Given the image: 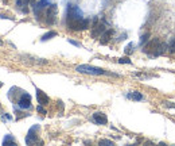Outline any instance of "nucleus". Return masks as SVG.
I'll return each mask as SVG.
<instances>
[{
    "mask_svg": "<svg viewBox=\"0 0 175 146\" xmlns=\"http://www.w3.org/2000/svg\"><path fill=\"white\" fill-rule=\"evenodd\" d=\"M84 15H82V11L80 10V7L74 4H69L67 5V27L69 29H73V26L80 22L81 19H84Z\"/></svg>",
    "mask_w": 175,
    "mask_h": 146,
    "instance_id": "f257e3e1",
    "label": "nucleus"
},
{
    "mask_svg": "<svg viewBox=\"0 0 175 146\" xmlns=\"http://www.w3.org/2000/svg\"><path fill=\"white\" fill-rule=\"evenodd\" d=\"M76 70L78 73H84V74H93V76H101V74H112L107 72L105 69H101V68H97V66H92V65H78L76 68Z\"/></svg>",
    "mask_w": 175,
    "mask_h": 146,
    "instance_id": "f03ea898",
    "label": "nucleus"
},
{
    "mask_svg": "<svg viewBox=\"0 0 175 146\" xmlns=\"http://www.w3.org/2000/svg\"><path fill=\"white\" fill-rule=\"evenodd\" d=\"M159 46H160V42H159V39H158V38H154V39H151V41L147 43L143 50H144V53H149V54H151V53H154V54H155Z\"/></svg>",
    "mask_w": 175,
    "mask_h": 146,
    "instance_id": "7ed1b4c3",
    "label": "nucleus"
},
{
    "mask_svg": "<svg viewBox=\"0 0 175 146\" xmlns=\"http://www.w3.org/2000/svg\"><path fill=\"white\" fill-rule=\"evenodd\" d=\"M105 31V27H104V23H98L97 18L94 19V22H93V30H92V37L93 38H97V37H100L102 33Z\"/></svg>",
    "mask_w": 175,
    "mask_h": 146,
    "instance_id": "20e7f679",
    "label": "nucleus"
},
{
    "mask_svg": "<svg viewBox=\"0 0 175 146\" xmlns=\"http://www.w3.org/2000/svg\"><path fill=\"white\" fill-rule=\"evenodd\" d=\"M18 105H19L20 108H23V110L30 108L31 107V96L29 94H23L22 98L19 99V101H18Z\"/></svg>",
    "mask_w": 175,
    "mask_h": 146,
    "instance_id": "39448f33",
    "label": "nucleus"
},
{
    "mask_svg": "<svg viewBox=\"0 0 175 146\" xmlns=\"http://www.w3.org/2000/svg\"><path fill=\"white\" fill-rule=\"evenodd\" d=\"M36 130H39V126H34V127H31V129L29 130L27 137H26V144L27 145H31V144H34V142L36 141V135H35Z\"/></svg>",
    "mask_w": 175,
    "mask_h": 146,
    "instance_id": "423d86ee",
    "label": "nucleus"
},
{
    "mask_svg": "<svg viewBox=\"0 0 175 146\" xmlns=\"http://www.w3.org/2000/svg\"><path fill=\"white\" fill-rule=\"evenodd\" d=\"M92 119H93V122H94L96 125H105V123L108 122L107 115L102 114V112H94Z\"/></svg>",
    "mask_w": 175,
    "mask_h": 146,
    "instance_id": "0eeeda50",
    "label": "nucleus"
},
{
    "mask_svg": "<svg viewBox=\"0 0 175 146\" xmlns=\"http://www.w3.org/2000/svg\"><path fill=\"white\" fill-rule=\"evenodd\" d=\"M55 15H57V5H55V4H50L49 5V10H47V23H54Z\"/></svg>",
    "mask_w": 175,
    "mask_h": 146,
    "instance_id": "6e6552de",
    "label": "nucleus"
},
{
    "mask_svg": "<svg viewBox=\"0 0 175 146\" xmlns=\"http://www.w3.org/2000/svg\"><path fill=\"white\" fill-rule=\"evenodd\" d=\"M36 99H38V103L42 104V105L49 104V101H50L49 96L46 95L43 91H40V89H36Z\"/></svg>",
    "mask_w": 175,
    "mask_h": 146,
    "instance_id": "1a4fd4ad",
    "label": "nucleus"
},
{
    "mask_svg": "<svg viewBox=\"0 0 175 146\" xmlns=\"http://www.w3.org/2000/svg\"><path fill=\"white\" fill-rule=\"evenodd\" d=\"M112 35H113V30H107V31H104V33H102V35H101V39H100V43H101V45L108 43L109 41H111Z\"/></svg>",
    "mask_w": 175,
    "mask_h": 146,
    "instance_id": "9d476101",
    "label": "nucleus"
},
{
    "mask_svg": "<svg viewBox=\"0 0 175 146\" xmlns=\"http://www.w3.org/2000/svg\"><path fill=\"white\" fill-rule=\"evenodd\" d=\"M128 98L129 99H133V100H143V95L139 94V92H131L129 95H128Z\"/></svg>",
    "mask_w": 175,
    "mask_h": 146,
    "instance_id": "9b49d317",
    "label": "nucleus"
},
{
    "mask_svg": "<svg viewBox=\"0 0 175 146\" xmlns=\"http://www.w3.org/2000/svg\"><path fill=\"white\" fill-rule=\"evenodd\" d=\"M3 145H16V142H15V139L11 135H7L3 139Z\"/></svg>",
    "mask_w": 175,
    "mask_h": 146,
    "instance_id": "f8f14e48",
    "label": "nucleus"
},
{
    "mask_svg": "<svg viewBox=\"0 0 175 146\" xmlns=\"http://www.w3.org/2000/svg\"><path fill=\"white\" fill-rule=\"evenodd\" d=\"M53 37H57V33L55 31H50V33H47V34H45V35L42 37V38H40V41H47V39H51Z\"/></svg>",
    "mask_w": 175,
    "mask_h": 146,
    "instance_id": "ddd939ff",
    "label": "nucleus"
},
{
    "mask_svg": "<svg viewBox=\"0 0 175 146\" xmlns=\"http://www.w3.org/2000/svg\"><path fill=\"white\" fill-rule=\"evenodd\" d=\"M46 5H50V0H39V3L36 4L35 8H43Z\"/></svg>",
    "mask_w": 175,
    "mask_h": 146,
    "instance_id": "4468645a",
    "label": "nucleus"
},
{
    "mask_svg": "<svg viewBox=\"0 0 175 146\" xmlns=\"http://www.w3.org/2000/svg\"><path fill=\"white\" fill-rule=\"evenodd\" d=\"M168 52L175 53V37L170 41V43H168Z\"/></svg>",
    "mask_w": 175,
    "mask_h": 146,
    "instance_id": "2eb2a0df",
    "label": "nucleus"
},
{
    "mask_svg": "<svg viewBox=\"0 0 175 146\" xmlns=\"http://www.w3.org/2000/svg\"><path fill=\"white\" fill-rule=\"evenodd\" d=\"M29 3H30L29 0H16V5H18V7H20V8H23L24 5H27Z\"/></svg>",
    "mask_w": 175,
    "mask_h": 146,
    "instance_id": "dca6fc26",
    "label": "nucleus"
},
{
    "mask_svg": "<svg viewBox=\"0 0 175 146\" xmlns=\"http://www.w3.org/2000/svg\"><path fill=\"white\" fill-rule=\"evenodd\" d=\"M118 62H120V64H132V61H131L128 57H123V58L118 60Z\"/></svg>",
    "mask_w": 175,
    "mask_h": 146,
    "instance_id": "f3484780",
    "label": "nucleus"
},
{
    "mask_svg": "<svg viewBox=\"0 0 175 146\" xmlns=\"http://www.w3.org/2000/svg\"><path fill=\"white\" fill-rule=\"evenodd\" d=\"M132 48H133V43H129V45L127 46V48H125V53H127V54H131V53L133 52Z\"/></svg>",
    "mask_w": 175,
    "mask_h": 146,
    "instance_id": "a211bd4d",
    "label": "nucleus"
},
{
    "mask_svg": "<svg viewBox=\"0 0 175 146\" xmlns=\"http://www.w3.org/2000/svg\"><path fill=\"white\" fill-rule=\"evenodd\" d=\"M148 37H149V34H148V33H147V34H143V35H142V39H140V43L143 45V43H144V42L147 41V39H148Z\"/></svg>",
    "mask_w": 175,
    "mask_h": 146,
    "instance_id": "6ab92c4d",
    "label": "nucleus"
},
{
    "mask_svg": "<svg viewBox=\"0 0 175 146\" xmlns=\"http://www.w3.org/2000/svg\"><path fill=\"white\" fill-rule=\"evenodd\" d=\"M36 110H38V112H40V114H43V115H45V114H47V112H46V110H45V108H43V107H42V104H39V105H38V107H36Z\"/></svg>",
    "mask_w": 175,
    "mask_h": 146,
    "instance_id": "aec40b11",
    "label": "nucleus"
},
{
    "mask_svg": "<svg viewBox=\"0 0 175 146\" xmlns=\"http://www.w3.org/2000/svg\"><path fill=\"white\" fill-rule=\"evenodd\" d=\"M100 145H113V142L107 141V139H102V141H100Z\"/></svg>",
    "mask_w": 175,
    "mask_h": 146,
    "instance_id": "412c9836",
    "label": "nucleus"
},
{
    "mask_svg": "<svg viewBox=\"0 0 175 146\" xmlns=\"http://www.w3.org/2000/svg\"><path fill=\"white\" fill-rule=\"evenodd\" d=\"M69 43H71V45H74V46H78V48H80V46H81V43H80V42L73 41V39H69Z\"/></svg>",
    "mask_w": 175,
    "mask_h": 146,
    "instance_id": "4be33fe9",
    "label": "nucleus"
},
{
    "mask_svg": "<svg viewBox=\"0 0 175 146\" xmlns=\"http://www.w3.org/2000/svg\"><path fill=\"white\" fill-rule=\"evenodd\" d=\"M166 105H167V107H171V108H175V104H173L171 101H166Z\"/></svg>",
    "mask_w": 175,
    "mask_h": 146,
    "instance_id": "5701e85b",
    "label": "nucleus"
},
{
    "mask_svg": "<svg viewBox=\"0 0 175 146\" xmlns=\"http://www.w3.org/2000/svg\"><path fill=\"white\" fill-rule=\"evenodd\" d=\"M29 2L31 3V4H34V3H35V0H29Z\"/></svg>",
    "mask_w": 175,
    "mask_h": 146,
    "instance_id": "b1692460",
    "label": "nucleus"
},
{
    "mask_svg": "<svg viewBox=\"0 0 175 146\" xmlns=\"http://www.w3.org/2000/svg\"><path fill=\"white\" fill-rule=\"evenodd\" d=\"M3 45V41H2V39H0V46H2Z\"/></svg>",
    "mask_w": 175,
    "mask_h": 146,
    "instance_id": "393cba45",
    "label": "nucleus"
}]
</instances>
